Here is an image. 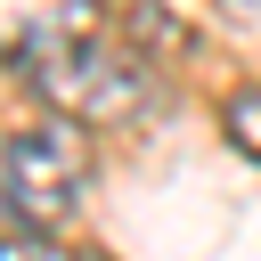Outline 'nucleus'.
Masks as SVG:
<instances>
[{
    "mask_svg": "<svg viewBox=\"0 0 261 261\" xmlns=\"http://www.w3.org/2000/svg\"><path fill=\"white\" fill-rule=\"evenodd\" d=\"M106 33V0H0V41H8V65H41L73 41Z\"/></svg>",
    "mask_w": 261,
    "mask_h": 261,
    "instance_id": "obj_3",
    "label": "nucleus"
},
{
    "mask_svg": "<svg viewBox=\"0 0 261 261\" xmlns=\"http://www.w3.org/2000/svg\"><path fill=\"white\" fill-rule=\"evenodd\" d=\"M220 130H228V147H237V155H253V163H261V82H253V90H237V98L220 106Z\"/></svg>",
    "mask_w": 261,
    "mask_h": 261,
    "instance_id": "obj_4",
    "label": "nucleus"
},
{
    "mask_svg": "<svg viewBox=\"0 0 261 261\" xmlns=\"http://www.w3.org/2000/svg\"><path fill=\"white\" fill-rule=\"evenodd\" d=\"M0 261H106V253H65V245H49V228H8Z\"/></svg>",
    "mask_w": 261,
    "mask_h": 261,
    "instance_id": "obj_5",
    "label": "nucleus"
},
{
    "mask_svg": "<svg viewBox=\"0 0 261 261\" xmlns=\"http://www.w3.org/2000/svg\"><path fill=\"white\" fill-rule=\"evenodd\" d=\"M24 82L49 98V114H65V122H82V130L130 122V114L147 106V65H139L122 41H106V33H90V41L24 65Z\"/></svg>",
    "mask_w": 261,
    "mask_h": 261,
    "instance_id": "obj_2",
    "label": "nucleus"
},
{
    "mask_svg": "<svg viewBox=\"0 0 261 261\" xmlns=\"http://www.w3.org/2000/svg\"><path fill=\"white\" fill-rule=\"evenodd\" d=\"M0 188H8V228H57L82 188H90V139L65 114L16 122L0 147Z\"/></svg>",
    "mask_w": 261,
    "mask_h": 261,
    "instance_id": "obj_1",
    "label": "nucleus"
}]
</instances>
